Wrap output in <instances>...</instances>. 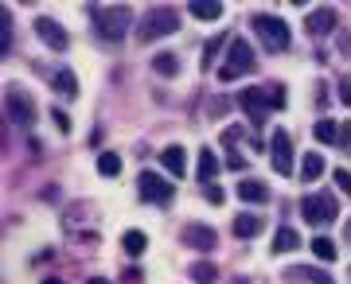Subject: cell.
Listing matches in <instances>:
<instances>
[{"instance_id":"cell-1","label":"cell","mask_w":351,"mask_h":284,"mask_svg":"<svg viewBox=\"0 0 351 284\" xmlns=\"http://www.w3.org/2000/svg\"><path fill=\"white\" fill-rule=\"evenodd\" d=\"M239 105L246 109V117L262 121V117H269L274 109H281V105H285V86H281V82H265V86L242 90Z\"/></svg>"},{"instance_id":"cell-2","label":"cell","mask_w":351,"mask_h":284,"mask_svg":"<svg viewBox=\"0 0 351 284\" xmlns=\"http://www.w3.org/2000/svg\"><path fill=\"white\" fill-rule=\"evenodd\" d=\"M254 70V51L246 39H230V51H226V62L219 66V82H234V78L250 75Z\"/></svg>"},{"instance_id":"cell-3","label":"cell","mask_w":351,"mask_h":284,"mask_svg":"<svg viewBox=\"0 0 351 284\" xmlns=\"http://www.w3.org/2000/svg\"><path fill=\"white\" fill-rule=\"evenodd\" d=\"M250 27L262 36V43L269 51H285L289 47V24L281 20V16H269V12H258V16H250Z\"/></svg>"},{"instance_id":"cell-4","label":"cell","mask_w":351,"mask_h":284,"mask_svg":"<svg viewBox=\"0 0 351 284\" xmlns=\"http://www.w3.org/2000/svg\"><path fill=\"white\" fill-rule=\"evenodd\" d=\"M94 31H98L101 39H110V43L125 39V31H129V8H98V12H94Z\"/></svg>"},{"instance_id":"cell-5","label":"cell","mask_w":351,"mask_h":284,"mask_svg":"<svg viewBox=\"0 0 351 284\" xmlns=\"http://www.w3.org/2000/svg\"><path fill=\"white\" fill-rule=\"evenodd\" d=\"M301 214H304V222L308 226H328V222H336V198L324 195V191H316V195H304L301 198Z\"/></svg>"},{"instance_id":"cell-6","label":"cell","mask_w":351,"mask_h":284,"mask_svg":"<svg viewBox=\"0 0 351 284\" xmlns=\"http://www.w3.org/2000/svg\"><path fill=\"white\" fill-rule=\"evenodd\" d=\"M172 31H180V16H176V8H152V12L145 16V27H141V39L172 36Z\"/></svg>"},{"instance_id":"cell-7","label":"cell","mask_w":351,"mask_h":284,"mask_svg":"<svg viewBox=\"0 0 351 284\" xmlns=\"http://www.w3.org/2000/svg\"><path fill=\"white\" fill-rule=\"evenodd\" d=\"M269 156H274V172L277 175L293 172V140H289L285 129H274V136H269Z\"/></svg>"},{"instance_id":"cell-8","label":"cell","mask_w":351,"mask_h":284,"mask_svg":"<svg viewBox=\"0 0 351 284\" xmlns=\"http://www.w3.org/2000/svg\"><path fill=\"white\" fill-rule=\"evenodd\" d=\"M4 105H8V117H12L16 125H24V129H27V125L36 121V101L27 98V94H24L20 86H12V90H8V98H4Z\"/></svg>"},{"instance_id":"cell-9","label":"cell","mask_w":351,"mask_h":284,"mask_svg":"<svg viewBox=\"0 0 351 284\" xmlns=\"http://www.w3.org/2000/svg\"><path fill=\"white\" fill-rule=\"evenodd\" d=\"M36 36L43 39L51 51H66V43H71L66 31H63V24H59V20H51V16H39V20H36Z\"/></svg>"},{"instance_id":"cell-10","label":"cell","mask_w":351,"mask_h":284,"mask_svg":"<svg viewBox=\"0 0 351 284\" xmlns=\"http://www.w3.org/2000/svg\"><path fill=\"white\" fill-rule=\"evenodd\" d=\"M141 198H149V203H172V183H164L156 172H141Z\"/></svg>"},{"instance_id":"cell-11","label":"cell","mask_w":351,"mask_h":284,"mask_svg":"<svg viewBox=\"0 0 351 284\" xmlns=\"http://www.w3.org/2000/svg\"><path fill=\"white\" fill-rule=\"evenodd\" d=\"M184 242H188L191 249H199V253H211V249H215V242H219V234H215L211 226L191 222L188 230H184Z\"/></svg>"},{"instance_id":"cell-12","label":"cell","mask_w":351,"mask_h":284,"mask_svg":"<svg viewBox=\"0 0 351 284\" xmlns=\"http://www.w3.org/2000/svg\"><path fill=\"white\" fill-rule=\"evenodd\" d=\"M336 31V12L332 8H316L308 16V36H332Z\"/></svg>"},{"instance_id":"cell-13","label":"cell","mask_w":351,"mask_h":284,"mask_svg":"<svg viewBox=\"0 0 351 284\" xmlns=\"http://www.w3.org/2000/svg\"><path fill=\"white\" fill-rule=\"evenodd\" d=\"M239 198H242V203H265V198H269V187H265L262 179H242V183H239Z\"/></svg>"},{"instance_id":"cell-14","label":"cell","mask_w":351,"mask_h":284,"mask_svg":"<svg viewBox=\"0 0 351 284\" xmlns=\"http://www.w3.org/2000/svg\"><path fill=\"white\" fill-rule=\"evenodd\" d=\"M320 175H324V156H320V152H308L301 160V179L304 183H316Z\"/></svg>"},{"instance_id":"cell-15","label":"cell","mask_w":351,"mask_h":284,"mask_svg":"<svg viewBox=\"0 0 351 284\" xmlns=\"http://www.w3.org/2000/svg\"><path fill=\"white\" fill-rule=\"evenodd\" d=\"M219 168H223V164H219V156H215L211 149H203L199 152V168H195V179H203V183H207V179H215V175H219Z\"/></svg>"},{"instance_id":"cell-16","label":"cell","mask_w":351,"mask_h":284,"mask_svg":"<svg viewBox=\"0 0 351 284\" xmlns=\"http://www.w3.org/2000/svg\"><path fill=\"white\" fill-rule=\"evenodd\" d=\"M160 164H164V168H168V172L176 175V179H180V175H184V149H180V144H172V149H164V152H160Z\"/></svg>"},{"instance_id":"cell-17","label":"cell","mask_w":351,"mask_h":284,"mask_svg":"<svg viewBox=\"0 0 351 284\" xmlns=\"http://www.w3.org/2000/svg\"><path fill=\"white\" fill-rule=\"evenodd\" d=\"M301 246V237H297V230H289V226H281L274 237V253H289V249Z\"/></svg>"},{"instance_id":"cell-18","label":"cell","mask_w":351,"mask_h":284,"mask_svg":"<svg viewBox=\"0 0 351 284\" xmlns=\"http://www.w3.org/2000/svg\"><path fill=\"white\" fill-rule=\"evenodd\" d=\"M258 230H262V218H258V214H239V218H234V234L239 237H254Z\"/></svg>"},{"instance_id":"cell-19","label":"cell","mask_w":351,"mask_h":284,"mask_svg":"<svg viewBox=\"0 0 351 284\" xmlns=\"http://www.w3.org/2000/svg\"><path fill=\"white\" fill-rule=\"evenodd\" d=\"M191 281L195 284H215L219 281V269H215L211 261H199V265H191Z\"/></svg>"},{"instance_id":"cell-20","label":"cell","mask_w":351,"mask_h":284,"mask_svg":"<svg viewBox=\"0 0 351 284\" xmlns=\"http://www.w3.org/2000/svg\"><path fill=\"white\" fill-rule=\"evenodd\" d=\"M308 246H313V257H320V261H336V242H332V237H313Z\"/></svg>"},{"instance_id":"cell-21","label":"cell","mask_w":351,"mask_h":284,"mask_svg":"<svg viewBox=\"0 0 351 284\" xmlns=\"http://www.w3.org/2000/svg\"><path fill=\"white\" fill-rule=\"evenodd\" d=\"M316 140H320V144H339V125L336 121H316Z\"/></svg>"},{"instance_id":"cell-22","label":"cell","mask_w":351,"mask_h":284,"mask_svg":"<svg viewBox=\"0 0 351 284\" xmlns=\"http://www.w3.org/2000/svg\"><path fill=\"white\" fill-rule=\"evenodd\" d=\"M152 66H156V70H160V75H180V59H176L172 51H160V55H156V62H152Z\"/></svg>"},{"instance_id":"cell-23","label":"cell","mask_w":351,"mask_h":284,"mask_svg":"<svg viewBox=\"0 0 351 284\" xmlns=\"http://www.w3.org/2000/svg\"><path fill=\"white\" fill-rule=\"evenodd\" d=\"M98 172L113 179V175L121 172V156H117V152H101V156H98Z\"/></svg>"},{"instance_id":"cell-24","label":"cell","mask_w":351,"mask_h":284,"mask_svg":"<svg viewBox=\"0 0 351 284\" xmlns=\"http://www.w3.org/2000/svg\"><path fill=\"white\" fill-rule=\"evenodd\" d=\"M145 246H149V237L141 234V230H129V234H125V253H129V257H141Z\"/></svg>"},{"instance_id":"cell-25","label":"cell","mask_w":351,"mask_h":284,"mask_svg":"<svg viewBox=\"0 0 351 284\" xmlns=\"http://www.w3.org/2000/svg\"><path fill=\"white\" fill-rule=\"evenodd\" d=\"M55 90H59V94H66V98H75V94H78L75 75H71V70H59V75H55Z\"/></svg>"},{"instance_id":"cell-26","label":"cell","mask_w":351,"mask_h":284,"mask_svg":"<svg viewBox=\"0 0 351 284\" xmlns=\"http://www.w3.org/2000/svg\"><path fill=\"white\" fill-rule=\"evenodd\" d=\"M191 16H195V20H219V16H223V4H191Z\"/></svg>"},{"instance_id":"cell-27","label":"cell","mask_w":351,"mask_h":284,"mask_svg":"<svg viewBox=\"0 0 351 284\" xmlns=\"http://www.w3.org/2000/svg\"><path fill=\"white\" fill-rule=\"evenodd\" d=\"M293 272H301L304 281H313V284H336L328 272H320V269H304V265H301V269H293Z\"/></svg>"},{"instance_id":"cell-28","label":"cell","mask_w":351,"mask_h":284,"mask_svg":"<svg viewBox=\"0 0 351 284\" xmlns=\"http://www.w3.org/2000/svg\"><path fill=\"white\" fill-rule=\"evenodd\" d=\"M332 179H336V187H339V191H348V198H351V172H348V168H336Z\"/></svg>"},{"instance_id":"cell-29","label":"cell","mask_w":351,"mask_h":284,"mask_svg":"<svg viewBox=\"0 0 351 284\" xmlns=\"http://www.w3.org/2000/svg\"><path fill=\"white\" fill-rule=\"evenodd\" d=\"M219 47H223V39L215 36L211 43H207V55H203V66H211V62H215V51H219Z\"/></svg>"},{"instance_id":"cell-30","label":"cell","mask_w":351,"mask_h":284,"mask_svg":"<svg viewBox=\"0 0 351 284\" xmlns=\"http://www.w3.org/2000/svg\"><path fill=\"white\" fill-rule=\"evenodd\" d=\"M51 117H55V125H59L63 133H71V117H66L63 109H51Z\"/></svg>"},{"instance_id":"cell-31","label":"cell","mask_w":351,"mask_h":284,"mask_svg":"<svg viewBox=\"0 0 351 284\" xmlns=\"http://www.w3.org/2000/svg\"><path fill=\"white\" fill-rule=\"evenodd\" d=\"M339 149H343V152H351V121L343 125V129H339Z\"/></svg>"},{"instance_id":"cell-32","label":"cell","mask_w":351,"mask_h":284,"mask_svg":"<svg viewBox=\"0 0 351 284\" xmlns=\"http://www.w3.org/2000/svg\"><path fill=\"white\" fill-rule=\"evenodd\" d=\"M223 191H219V187H207V203H223Z\"/></svg>"},{"instance_id":"cell-33","label":"cell","mask_w":351,"mask_h":284,"mask_svg":"<svg viewBox=\"0 0 351 284\" xmlns=\"http://www.w3.org/2000/svg\"><path fill=\"white\" fill-rule=\"evenodd\" d=\"M339 51H343V55L351 59V36H339Z\"/></svg>"},{"instance_id":"cell-34","label":"cell","mask_w":351,"mask_h":284,"mask_svg":"<svg viewBox=\"0 0 351 284\" xmlns=\"http://www.w3.org/2000/svg\"><path fill=\"white\" fill-rule=\"evenodd\" d=\"M339 98H343V101L351 105V82H343V86H339Z\"/></svg>"},{"instance_id":"cell-35","label":"cell","mask_w":351,"mask_h":284,"mask_svg":"<svg viewBox=\"0 0 351 284\" xmlns=\"http://www.w3.org/2000/svg\"><path fill=\"white\" fill-rule=\"evenodd\" d=\"M43 284H63V281H55V276H47V281H43Z\"/></svg>"},{"instance_id":"cell-36","label":"cell","mask_w":351,"mask_h":284,"mask_svg":"<svg viewBox=\"0 0 351 284\" xmlns=\"http://www.w3.org/2000/svg\"><path fill=\"white\" fill-rule=\"evenodd\" d=\"M348 246H351V222H348Z\"/></svg>"},{"instance_id":"cell-37","label":"cell","mask_w":351,"mask_h":284,"mask_svg":"<svg viewBox=\"0 0 351 284\" xmlns=\"http://www.w3.org/2000/svg\"><path fill=\"white\" fill-rule=\"evenodd\" d=\"M90 284H110V281H90Z\"/></svg>"},{"instance_id":"cell-38","label":"cell","mask_w":351,"mask_h":284,"mask_svg":"<svg viewBox=\"0 0 351 284\" xmlns=\"http://www.w3.org/2000/svg\"><path fill=\"white\" fill-rule=\"evenodd\" d=\"M348 272H351V269H348Z\"/></svg>"}]
</instances>
